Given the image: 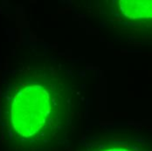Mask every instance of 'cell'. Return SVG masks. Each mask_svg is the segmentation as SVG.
Segmentation results:
<instances>
[{"instance_id":"cell-1","label":"cell","mask_w":152,"mask_h":151,"mask_svg":"<svg viewBox=\"0 0 152 151\" xmlns=\"http://www.w3.org/2000/svg\"><path fill=\"white\" fill-rule=\"evenodd\" d=\"M105 151H130L129 150H126V149H120V148H116V149H109V150H107Z\"/></svg>"}]
</instances>
